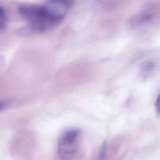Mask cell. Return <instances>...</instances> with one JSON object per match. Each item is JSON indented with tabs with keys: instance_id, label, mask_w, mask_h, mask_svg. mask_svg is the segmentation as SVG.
Here are the masks:
<instances>
[{
	"instance_id": "1",
	"label": "cell",
	"mask_w": 160,
	"mask_h": 160,
	"mask_svg": "<svg viewBox=\"0 0 160 160\" xmlns=\"http://www.w3.org/2000/svg\"><path fill=\"white\" fill-rule=\"evenodd\" d=\"M71 6L68 1H50L40 4H25L18 8L19 14L28 22L25 31L39 33L58 24Z\"/></svg>"
},
{
	"instance_id": "2",
	"label": "cell",
	"mask_w": 160,
	"mask_h": 160,
	"mask_svg": "<svg viewBox=\"0 0 160 160\" xmlns=\"http://www.w3.org/2000/svg\"><path fill=\"white\" fill-rule=\"evenodd\" d=\"M78 129H71L64 131L58 141V154L62 160H70L74 156L80 135Z\"/></svg>"
},
{
	"instance_id": "3",
	"label": "cell",
	"mask_w": 160,
	"mask_h": 160,
	"mask_svg": "<svg viewBox=\"0 0 160 160\" xmlns=\"http://www.w3.org/2000/svg\"><path fill=\"white\" fill-rule=\"evenodd\" d=\"M155 13L153 10L146 9L132 16L128 20V24L132 27H139L151 21Z\"/></svg>"
},
{
	"instance_id": "7",
	"label": "cell",
	"mask_w": 160,
	"mask_h": 160,
	"mask_svg": "<svg viewBox=\"0 0 160 160\" xmlns=\"http://www.w3.org/2000/svg\"><path fill=\"white\" fill-rule=\"evenodd\" d=\"M155 108L156 110L157 111V113L160 114V93L157 97L156 102H155Z\"/></svg>"
},
{
	"instance_id": "5",
	"label": "cell",
	"mask_w": 160,
	"mask_h": 160,
	"mask_svg": "<svg viewBox=\"0 0 160 160\" xmlns=\"http://www.w3.org/2000/svg\"><path fill=\"white\" fill-rule=\"evenodd\" d=\"M7 22V16L4 9L1 6L0 7V29L2 31L6 24Z\"/></svg>"
},
{
	"instance_id": "6",
	"label": "cell",
	"mask_w": 160,
	"mask_h": 160,
	"mask_svg": "<svg viewBox=\"0 0 160 160\" xmlns=\"http://www.w3.org/2000/svg\"><path fill=\"white\" fill-rule=\"evenodd\" d=\"M106 151H107V144L104 142L99 151V155L98 157V160H104L106 156Z\"/></svg>"
},
{
	"instance_id": "4",
	"label": "cell",
	"mask_w": 160,
	"mask_h": 160,
	"mask_svg": "<svg viewBox=\"0 0 160 160\" xmlns=\"http://www.w3.org/2000/svg\"><path fill=\"white\" fill-rule=\"evenodd\" d=\"M155 65L156 64L153 61H147L144 62L141 68V74L143 76H148L154 69Z\"/></svg>"
}]
</instances>
